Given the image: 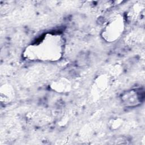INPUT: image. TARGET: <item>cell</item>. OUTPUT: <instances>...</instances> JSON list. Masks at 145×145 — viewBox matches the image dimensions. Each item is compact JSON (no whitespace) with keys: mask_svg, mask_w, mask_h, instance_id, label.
<instances>
[{"mask_svg":"<svg viewBox=\"0 0 145 145\" xmlns=\"http://www.w3.org/2000/svg\"><path fill=\"white\" fill-rule=\"evenodd\" d=\"M63 41L59 35L47 34L39 41L28 46L24 56L29 59L56 61L60 58Z\"/></svg>","mask_w":145,"mask_h":145,"instance_id":"1","label":"cell"},{"mask_svg":"<svg viewBox=\"0 0 145 145\" xmlns=\"http://www.w3.org/2000/svg\"><path fill=\"white\" fill-rule=\"evenodd\" d=\"M125 28L124 18L121 15L113 18L102 31V37L108 42L117 40L122 34Z\"/></svg>","mask_w":145,"mask_h":145,"instance_id":"2","label":"cell"},{"mask_svg":"<svg viewBox=\"0 0 145 145\" xmlns=\"http://www.w3.org/2000/svg\"><path fill=\"white\" fill-rule=\"evenodd\" d=\"M144 99V92L140 89H134L124 92L121 95L122 104L126 107L139 105Z\"/></svg>","mask_w":145,"mask_h":145,"instance_id":"3","label":"cell"},{"mask_svg":"<svg viewBox=\"0 0 145 145\" xmlns=\"http://www.w3.org/2000/svg\"><path fill=\"white\" fill-rule=\"evenodd\" d=\"M110 80L109 77L106 75L99 76L95 80L93 91H95V93L101 95L109 87Z\"/></svg>","mask_w":145,"mask_h":145,"instance_id":"4","label":"cell"},{"mask_svg":"<svg viewBox=\"0 0 145 145\" xmlns=\"http://www.w3.org/2000/svg\"><path fill=\"white\" fill-rule=\"evenodd\" d=\"M52 87L53 89L56 90V91L59 92H63L69 91V88L70 87V85L68 83L67 80H57L53 82L52 84Z\"/></svg>","mask_w":145,"mask_h":145,"instance_id":"5","label":"cell"},{"mask_svg":"<svg viewBox=\"0 0 145 145\" xmlns=\"http://www.w3.org/2000/svg\"><path fill=\"white\" fill-rule=\"evenodd\" d=\"M13 97V90L9 86H3L1 89V99L2 101L8 102L11 100Z\"/></svg>","mask_w":145,"mask_h":145,"instance_id":"6","label":"cell"}]
</instances>
